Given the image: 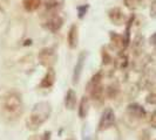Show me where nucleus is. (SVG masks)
I'll list each match as a JSON object with an SVG mask.
<instances>
[{
    "mask_svg": "<svg viewBox=\"0 0 156 140\" xmlns=\"http://www.w3.org/2000/svg\"><path fill=\"white\" fill-rule=\"evenodd\" d=\"M52 108L47 102L37 103L31 111V115L26 120V126L31 131H37L42 124H45L51 116Z\"/></svg>",
    "mask_w": 156,
    "mask_h": 140,
    "instance_id": "f257e3e1",
    "label": "nucleus"
},
{
    "mask_svg": "<svg viewBox=\"0 0 156 140\" xmlns=\"http://www.w3.org/2000/svg\"><path fill=\"white\" fill-rule=\"evenodd\" d=\"M2 110L9 116H19L23 111V101L16 92H7L2 97Z\"/></svg>",
    "mask_w": 156,
    "mask_h": 140,
    "instance_id": "f03ea898",
    "label": "nucleus"
},
{
    "mask_svg": "<svg viewBox=\"0 0 156 140\" xmlns=\"http://www.w3.org/2000/svg\"><path fill=\"white\" fill-rule=\"evenodd\" d=\"M147 115L144 108L137 104V103H132L127 106V110H126L125 113V119H130V123H128V126L130 127H135L136 125L139 124L141 119H143Z\"/></svg>",
    "mask_w": 156,
    "mask_h": 140,
    "instance_id": "7ed1b4c3",
    "label": "nucleus"
},
{
    "mask_svg": "<svg viewBox=\"0 0 156 140\" xmlns=\"http://www.w3.org/2000/svg\"><path fill=\"white\" fill-rule=\"evenodd\" d=\"M56 53L53 48H42L38 54V60L39 63L45 67V68H53L55 63H56Z\"/></svg>",
    "mask_w": 156,
    "mask_h": 140,
    "instance_id": "20e7f679",
    "label": "nucleus"
},
{
    "mask_svg": "<svg viewBox=\"0 0 156 140\" xmlns=\"http://www.w3.org/2000/svg\"><path fill=\"white\" fill-rule=\"evenodd\" d=\"M114 124H115V113H114V110L112 109V108L105 109L103 113H102L101 119H100L98 130L103 132V131L110 128L112 126H114Z\"/></svg>",
    "mask_w": 156,
    "mask_h": 140,
    "instance_id": "39448f33",
    "label": "nucleus"
},
{
    "mask_svg": "<svg viewBox=\"0 0 156 140\" xmlns=\"http://www.w3.org/2000/svg\"><path fill=\"white\" fill-rule=\"evenodd\" d=\"M87 91L89 93V97L90 98L89 101H92L96 105V106H100L102 103H103V92H105V89L101 83L96 84V85H87Z\"/></svg>",
    "mask_w": 156,
    "mask_h": 140,
    "instance_id": "423d86ee",
    "label": "nucleus"
},
{
    "mask_svg": "<svg viewBox=\"0 0 156 140\" xmlns=\"http://www.w3.org/2000/svg\"><path fill=\"white\" fill-rule=\"evenodd\" d=\"M63 25V19L60 15L55 14V15L48 16V19L46 20V22L44 23V28H46L47 31L55 33L58 32Z\"/></svg>",
    "mask_w": 156,
    "mask_h": 140,
    "instance_id": "0eeeda50",
    "label": "nucleus"
},
{
    "mask_svg": "<svg viewBox=\"0 0 156 140\" xmlns=\"http://www.w3.org/2000/svg\"><path fill=\"white\" fill-rule=\"evenodd\" d=\"M108 16H109L110 21L114 23L115 26H121L126 23L127 21V18H126L125 13L122 12V9L119 7L112 8L109 12H108Z\"/></svg>",
    "mask_w": 156,
    "mask_h": 140,
    "instance_id": "6e6552de",
    "label": "nucleus"
},
{
    "mask_svg": "<svg viewBox=\"0 0 156 140\" xmlns=\"http://www.w3.org/2000/svg\"><path fill=\"white\" fill-rule=\"evenodd\" d=\"M87 53H81L78 57V62L74 67L73 70V84H78L80 77H81V74H82V70H83V65H85V60H86Z\"/></svg>",
    "mask_w": 156,
    "mask_h": 140,
    "instance_id": "1a4fd4ad",
    "label": "nucleus"
},
{
    "mask_svg": "<svg viewBox=\"0 0 156 140\" xmlns=\"http://www.w3.org/2000/svg\"><path fill=\"white\" fill-rule=\"evenodd\" d=\"M55 78H56V75H55V70L53 68H48L46 75L44 76V78L41 79V83H40V88H44V89H48L51 86L54 85L55 83Z\"/></svg>",
    "mask_w": 156,
    "mask_h": 140,
    "instance_id": "9d476101",
    "label": "nucleus"
},
{
    "mask_svg": "<svg viewBox=\"0 0 156 140\" xmlns=\"http://www.w3.org/2000/svg\"><path fill=\"white\" fill-rule=\"evenodd\" d=\"M63 5V0H45V8H46V12L55 15L58 14V12L60 11V8L62 7Z\"/></svg>",
    "mask_w": 156,
    "mask_h": 140,
    "instance_id": "9b49d317",
    "label": "nucleus"
},
{
    "mask_svg": "<svg viewBox=\"0 0 156 140\" xmlns=\"http://www.w3.org/2000/svg\"><path fill=\"white\" fill-rule=\"evenodd\" d=\"M110 43H112V47L117 52H122L126 48L123 36L115 32H110Z\"/></svg>",
    "mask_w": 156,
    "mask_h": 140,
    "instance_id": "f8f14e48",
    "label": "nucleus"
},
{
    "mask_svg": "<svg viewBox=\"0 0 156 140\" xmlns=\"http://www.w3.org/2000/svg\"><path fill=\"white\" fill-rule=\"evenodd\" d=\"M67 41H68V46H69L70 49H75V48L78 47L79 31H78V26H76V25H73V26L70 27L69 32H68Z\"/></svg>",
    "mask_w": 156,
    "mask_h": 140,
    "instance_id": "ddd939ff",
    "label": "nucleus"
},
{
    "mask_svg": "<svg viewBox=\"0 0 156 140\" xmlns=\"http://www.w3.org/2000/svg\"><path fill=\"white\" fill-rule=\"evenodd\" d=\"M89 108H90V101L87 96H83L79 104V117L82 119L86 118L89 112Z\"/></svg>",
    "mask_w": 156,
    "mask_h": 140,
    "instance_id": "4468645a",
    "label": "nucleus"
},
{
    "mask_svg": "<svg viewBox=\"0 0 156 140\" xmlns=\"http://www.w3.org/2000/svg\"><path fill=\"white\" fill-rule=\"evenodd\" d=\"M76 92L73 90V89H68V91L66 93V97H65V106L66 109L73 110L76 105Z\"/></svg>",
    "mask_w": 156,
    "mask_h": 140,
    "instance_id": "2eb2a0df",
    "label": "nucleus"
},
{
    "mask_svg": "<svg viewBox=\"0 0 156 140\" xmlns=\"http://www.w3.org/2000/svg\"><path fill=\"white\" fill-rule=\"evenodd\" d=\"M23 5L27 12H35L41 6V0H23Z\"/></svg>",
    "mask_w": 156,
    "mask_h": 140,
    "instance_id": "dca6fc26",
    "label": "nucleus"
},
{
    "mask_svg": "<svg viewBox=\"0 0 156 140\" xmlns=\"http://www.w3.org/2000/svg\"><path fill=\"white\" fill-rule=\"evenodd\" d=\"M128 64H129V62H128V56L125 54L119 55V57H117L116 61H115V67H116L117 69H125Z\"/></svg>",
    "mask_w": 156,
    "mask_h": 140,
    "instance_id": "f3484780",
    "label": "nucleus"
},
{
    "mask_svg": "<svg viewBox=\"0 0 156 140\" xmlns=\"http://www.w3.org/2000/svg\"><path fill=\"white\" fill-rule=\"evenodd\" d=\"M119 91H120L119 84H117V83H112V84H109V86L107 88V92H106V95H107L108 98L113 99V98L116 97V95L119 93Z\"/></svg>",
    "mask_w": 156,
    "mask_h": 140,
    "instance_id": "a211bd4d",
    "label": "nucleus"
},
{
    "mask_svg": "<svg viewBox=\"0 0 156 140\" xmlns=\"http://www.w3.org/2000/svg\"><path fill=\"white\" fill-rule=\"evenodd\" d=\"M143 38L142 36H137L136 39H135V41H134L133 43V49L134 52H135V54H139V53H141V50H142V47H143Z\"/></svg>",
    "mask_w": 156,
    "mask_h": 140,
    "instance_id": "6ab92c4d",
    "label": "nucleus"
},
{
    "mask_svg": "<svg viewBox=\"0 0 156 140\" xmlns=\"http://www.w3.org/2000/svg\"><path fill=\"white\" fill-rule=\"evenodd\" d=\"M123 4H125V6L127 8L134 11V9L139 8V6H140V0H123Z\"/></svg>",
    "mask_w": 156,
    "mask_h": 140,
    "instance_id": "aec40b11",
    "label": "nucleus"
},
{
    "mask_svg": "<svg viewBox=\"0 0 156 140\" xmlns=\"http://www.w3.org/2000/svg\"><path fill=\"white\" fill-rule=\"evenodd\" d=\"M101 79H102V72L101 71H99V72H96L93 77L90 78L88 85H96V84L101 83Z\"/></svg>",
    "mask_w": 156,
    "mask_h": 140,
    "instance_id": "412c9836",
    "label": "nucleus"
},
{
    "mask_svg": "<svg viewBox=\"0 0 156 140\" xmlns=\"http://www.w3.org/2000/svg\"><path fill=\"white\" fill-rule=\"evenodd\" d=\"M101 55H102V63H103L105 65H107V64L112 63V61H113V60H112V56H110L109 53H108V52H107L105 48L102 49V54Z\"/></svg>",
    "mask_w": 156,
    "mask_h": 140,
    "instance_id": "4be33fe9",
    "label": "nucleus"
},
{
    "mask_svg": "<svg viewBox=\"0 0 156 140\" xmlns=\"http://www.w3.org/2000/svg\"><path fill=\"white\" fill-rule=\"evenodd\" d=\"M88 9V5H83V6H79L78 7V18L79 19H83Z\"/></svg>",
    "mask_w": 156,
    "mask_h": 140,
    "instance_id": "5701e85b",
    "label": "nucleus"
},
{
    "mask_svg": "<svg viewBox=\"0 0 156 140\" xmlns=\"http://www.w3.org/2000/svg\"><path fill=\"white\" fill-rule=\"evenodd\" d=\"M155 97H156V96H155V93H154V92L149 93L148 96H147V99H146V101H147V103H149V104H153V105H154V104L156 103Z\"/></svg>",
    "mask_w": 156,
    "mask_h": 140,
    "instance_id": "b1692460",
    "label": "nucleus"
},
{
    "mask_svg": "<svg viewBox=\"0 0 156 140\" xmlns=\"http://www.w3.org/2000/svg\"><path fill=\"white\" fill-rule=\"evenodd\" d=\"M150 126H151L153 128L156 127V112L155 111H153V112H151V116H150Z\"/></svg>",
    "mask_w": 156,
    "mask_h": 140,
    "instance_id": "393cba45",
    "label": "nucleus"
},
{
    "mask_svg": "<svg viewBox=\"0 0 156 140\" xmlns=\"http://www.w3.org/2000/svg\"><path fill=\"white\" fill-rule=\"evenodd\" d=\"M150 13H151V18L154 19L156 15V2H155V0L154 1H151V5H150Z\"/></svg>",
    "mask_w": 156,
    "mask_h": 140,
    "instance_id": "a878e982",
    "label": "nucleus"
},
{
    "mask_svg": "<svg viewBox=\"0 0 156 140\" xmlns=\"http://www.w3.org/2000/svg\"><path fill=\"white\" fill-rule=\"evenodd\" d=\"M150 139V132L148 130H143L142 131V137H141V140H149Z\"/></svg>",
    "mask_w": 156,
    "mask_h": 140,
    "instance_id": "bb28decb",
    "label": "nucleus"
},
{
    "mask_svg": "<svg viewBox=\"0 0 156 140\" xmlns=\"http://www.w3.org/2000/svg\"><path fill=\"white\" fill-rule=\"evenodd\" d=\"M51 134H52V133L49 132V131L45 132V134L41 137V140H51Z\"/></svg>",
    "mask_w": 156,
    "mask_h": 140,
    "instance_id": "cd10ccee",
    "label": "nucleus"
},
{
    "mask_svg": "<svg viewBox=\"0 0 156 140\" xmlns=\"http://www.w3.org/2000/svg\"><path fill=\"white\" fill-rule=\"evenodd\" d=\"M155 34H153V35H151V38H150V45H151V46H155Z\"/></svg>",
    "mask_w": 156,
    "mask_h": 140,
    "instance_id": "c85d7f7f",
    "label": "nucleus"
},
{
    "mask_svg": "<svg viewBox=\"0 0 156 140\" xmlns=\"http://www.w3.org/2000/svg\"><path fill=\"white\" fill-rule=\"evenodd\" d=\"M28 140H41V137H39V135H32Z\"/></svg>",
    "mask_w": 156,
    "mask_h": 140,
    "instance_id": "c756f323",
    "label": "nucleus"
},
{
    "mask_svg": "<svg viewBox=\"0 0 156 140\" xmlns=\"http://www.w3.org/2000/svg\"><path fill=\"white\" fill-rule=\"evenodd\" d=\"M149 1H150V0H140V4H141V2H143V4H146V5H148V4H149Z\"/></svg>",
    "mask_w": 156,
    "mask_h": 140,
    "instance_id": "7c9ffc66",
    "label": "nucleus"
}]
</instances>
